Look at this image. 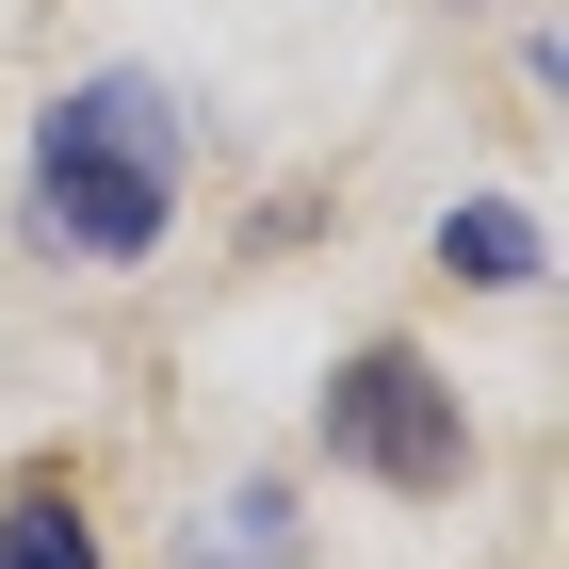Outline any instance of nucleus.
Listing matches in <instances>:
<instances>
[{"mask_svg": "<svg viewBox=\"0 0 569 569\" xmlns=\"http://www.w3.org/2000/svg\"><path fill=\"white\" fill-rule=\"evenodd\" d=\"M179 163H196V131H179L163 82H82L33 131V228L66 261H147L179 212Z\"/></svg>", "mask_w": 569, "mask_h": 569, "instance_id": "f257e3e1", "label": "nucleus"}, {"mask_svg": "<svg viewBox=\"0 0 569 569\" xmlns=\"http://www.w3.org/2000/svg\"><path fill=\"white\" fill-rule=\"evenodd\" d=\"M326 456L375 472V488H456L472 472V423H456V391H439L407 342H375V358L326 375Z\"/></svg>", "mask_w": 569, "mask_h": 569, "instance_id": "f03ea898", "label": "nucleus"}, {"mask_svg": "<svg viewBox=\"0 0 569 569\" xmlns=\"http://www.w3.org/2000/svg\"><path fill=\"white\" fill-rule=\"evenodd\" d=\"M179 569H309V537H293V505H277V488H228L212 521L179 537Z\"/></svg>", "mask_w": 569, "mask_h": 569, "instance_id": "7ed1b4c3", "label": "nucleus"}, {"mask_svg": "<svg viewBox=\"0 0 569 569\" xmlns=\"http://www.w3.org/2000/svg\"><path fill=\"white\" fill-rule=\"evenodd\" d=\"M439 261L472 277V293H521V277H537V212H505V196H472V212H439Z\"/></svg>", "mask_w": 569, "mask_h": 569, "instance_id": "20e7f679", "label": "nucleus"}, {"mask_svg": "<svg viewBox=\"0 0 569 569\" xmlns=\"http://www.w3.org/2000/svg\"><path fill=\"white\" fill-rule=\"evenodd\" d=\"M0 569H98L82 505H66V488H17V505H0Z\"/></svg>", "mask_w": 569, "mask_h": 569, "instance_id": "39448f33", "label": "nucleus"}]
</instances>
